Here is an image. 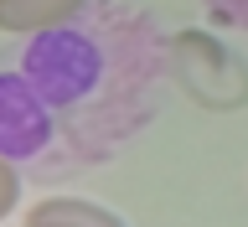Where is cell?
I'll return each mask as SVG.
<instances>
[{
  "instance_id": "1",
  "label": "cell",
  "mask_w": 248,
  "mask_h": 227,
  "mask_svg": "<svg viewBox=\"0 0 248 227\" xmlns=\"http://www.w3.org/2000/svg\"><path fill=\"white\" fill-rule=\"evenodd\" d=\"M170 73L186 88V98L212 114H232L248 104V62L228 42L207 31H176L170 42Z\"/></svg>"
},
{
  "instance_id": "2",
  "label": "cell",
  "mask_w": 248,
  "mask_h": 227,
  "mask_svg": "<svg viewBox=\"0 0 248 227\" xmlns=\"http://www.w3.org/2000/svg\"><path fill=\"white\" fill-rule=\"evenodd\" d=\"M88 0H0V31L5 36H46V31L78 21Z\"/></svg>"
},
{
  "instance_id": "3",
  "label": "cell",
  "mask_w": 248,
  "mask_h": 227,
  "mask_svg": "<svg viewBox=\"0 0 248 227\" xmlns=\"http://www.w3.org/2000/svg\"><path fill=\"white\" fill-rule=\"evenodd\" d=\"M21 227H129V222L114 217L108 207H98V201H88V197H46L26 212Z\"/></svg>"
},
{
  "instance_id": "4",
  "label": "cell",
  "mask_w": 248,
  "mask_h": 227,
  "mask_svg": "<svg viewBox=\"0 0 248 227\" xmlns=\"http://www.w3.org/2000/svg\"><path fill=\"white\" fill-rule=\"evenodd\" d=\"M16 201H21V176H16V166L0 155V222L16 212Z\"/></svg>"
}]
</instances>
